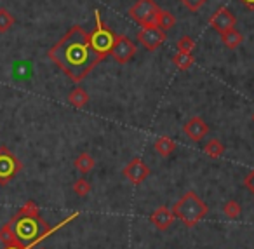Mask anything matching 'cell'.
I'll return each instance as SVG.
<instances>
[{"label": "cell", "mask_w": 254, "mask_h": 249, "mask_svg": "<svg viewBox=\"0 0 254 249\" xmlns=\"http://www.w3.org/2000/svg\"><path fill=\"white\" fill-rule=\"evenodd\" d=\"M180 2L183 4V7H187L188 11H191V12L200 11V9L207 4V0H180Z\"/></svg>", "instance_id": "d4e9b609"}, {"label": "cell", "mask_w": 254, "mask_h": 249, "mask_svg": "<svg viewBox=\"0 0 254 249\" xmlns=\"http://www.w3.org/2000/svg\"><path fill=\"white\" fill-rule=\"evenodd\" d=\"M91 190H92L91 183H89L85 178H78V179H75V183H73V192L77 193L78 197H85V195H89V193H91Z\"/></svg>", "instance_id": "603a6c76"}, {"label": "cell", "mask_w": 254, "mask_h": 249, "mask_svg": "<svg viewBox=\"0 0 254 249\" xmlns=\"http://www.w3.org/2000/svg\"><path fill=\"white\" fill-rule=\"evenodd\" d=\"M153 148H155V152L160 155V157H169V155L176 150V143H174L171 138L160 136V138H157V140H155Z\"/></svg>", "instance_id": "4fadbf2b"}, {"label": "cell", "mask_w": 254, "mask_h": 249, "mask_svg": "<svg viewBox=\"0 0 254 249\" xmlns=\"http://www.w3.org/2000/svg\"><path fill=\"white\" fill-rule=\"evenodd\" d=\"M173 63L176 65L180 70L187 72V70H190V68L193 67L195 56H191V53H180V51H178V53L173 56Z\"/></svg>", "instance_id": "ac0fdd59"}, {"label": "cell", "mask_w": 254, "mask_h": 249, "mask_svg": "<svg viewBox=\"0 0 254 249\" xmlns=\"http://www.w3.org/2000/svg\"><path fill=\"white\" fill-rule=\"evenodd\" d=\"M173 213L187 228H193L209 213V206L195 192H187L174 204Z\"/></svg>", "instance_id": "3957f363"}, {"label": "cell", "mask_w": 254, "mask_h": 249, "mask_svg": "<svg viewBox=\"0 0 254 249\" xmlns=\"http://www.w3.org/2000/svg\"><path fill=\"white\" fill-rule=\"evenodd\" d=\"M49 60L61 68L73 82H82L105 56L94 51L91 37L82 26L75 25L49 49Z\"/></svg>", "instance_id": "6da1fadb"}, {"label": "cell", "mask_w": 254, "mask_h": 249, "mask_svg": "<svg viewBox=\"0 0 254 249\" xmlns=\"http://www.w3.org/2000/svg\"><path fill=\"white\" fill-rule=\"evenodd\" d=\"M138 42L145 47L146 51H157L164 42H166V32L160 30L157 25H145L138 32Z\"/></svg>", "instance_id": "ba28073f"}, {"label": "cell", "mask_w": 254, "mask_h": 249, "mask_svg": "<svg viewBox=\"0 0 254 249\" xmlns=\"http://www.w3.org/2000/svg\"><path fill=\"white\" fill-rule=\"evenodd\" d=\"M136 51H138V47H136V44L129 37L119 35L115 37V42H113L112 51H110V56L119 65H126L127 61H131L136 56Z\"/></svg>", "instance_id": "52a82bcc"}, {"label": "cell", "mask_w": 254, "mask_h": 249, "mask_svg": "<svg viewBox=\"0 0 254 249\" xmlns=\"http://www.w3.org/2000/svg\"><path fill=\"white\" fill-rule=\"evenodd\" d=\"M78 216V213L68 216L66 220L60 221L56 227H49L46 223L42 216H40L39 206H37L33 200H28L21 209L16 213L14 218H11V227L12 232L16 235V241H18V246H28V244H40L42 241H46L49 235H53L56 230H60L61 227H64L66 223H70L71 220Z\"/></svg>", "instance_id": "7a4b0ae2"}, {"label": "cell", "mask_w": 254, "mask_h": 249, "mask_svg": "<svg viewBox=\"0 0 254 249\" xmlns=\"http://www.w3.org/2000/svg\"><path fill=\"white\" fill-rule=\"evenodd\" d=\"M68 101H70V105H73L75 108H84V106L89 103L87 91L82 87H75L73 91L68 94Z\"/></svg>", "instance_id": "e0dca14e"}, {"label": "cell", "mask_w": 254, "mask_h": 249, "mask_svg": "<svg viewBox=\"0 0 254 249\" xmlns=\"http://www.w3.org/2000/svg\"><path fill=\"white\" fill-rule=\"evenodd\" d=\"M159 11V5L155 4V0H138L131 9H129V16L134 19L138 25H152L155 14ZM155 25V23H153Z\"/></svg>", "instance_id": "8992f818"}, {"label": "cell", "mask_w": 254, "mask_h": 249, "mask_svg": "<svg viewBox=\"0 0 254 249\" xmlns=\"http://www.w3.org/2000/svg\"><path fill=\"white\" fill-rule=\"evenodd\" d=\"M223 213H225V216H228L230 220H237V218L240 216V213H242V207H240V204L237 202V200H228V202L223 206Z\"/></svg>", "instance_id": "7402d4cb"}, {"label": "cell", "mask_w": 254, "mask_h": 249, "mask_svg": "<svg viewBox=\"0 0 254 249\" xmlns=\"http://www.w3.org/2000/svg\"><path fill=\"white\" fill-rule=\"evenodd\" d=\"M153 23H155L157 26H159L160 30H169L173 28L174 25H176V18H174V14H171L169 11H164V9L159 7V11H157L155 14V19H153Z\"/></svg>", "instance_id": "5bb4252c"}, {"label": "cell", "mask_w": 254, "mask_h": 249, "mask_svg": "<svg viewBox=\"0 0 254 249\" xmlns=\"http://www.w3.org/2000/svg\"><path fill=\"white\" fill-rule=\"evenodd\" d=\"M204 154L211 159H219L225 154V147H223V143L219 140H211L204 147Z\"/></svg>", "instance_id": "d6986e66"}, {"label": "cell", "mask_w": 254, "mask_h": 249, "mask_svg": "<svg viewBox=\"0 0 254 249\" xmlns=\"http://www.w3.org/2000/svg\"><path fill=\"white\" fill-rule=\"evenodd\" d=\"M240 4H244L246 5L247 9H249V11H254V0H239Z\"/></svg>", "instance_id": "4316f807"}, {"label": "cell", "mask_w": 254, "mask_h": 249, "mask_svg": "<svg viewBox=\"0 0 254 249\" xmlns=\"http://www.w3.org/2000/svg\"><path fill=\"white\" fill-rule=\"evenodd\" d=\"M244 185H246V188H249L251 192L254 193V169L246 176V179H244Z\"/></svg>", "instance_id": "484cf974"}, {"label": "cell", "mask_w": 254, "mask_h": 249, "mask_svg": "<svg viewBox=\"0 0 254 249\" xmlns=\"http://www.w3.org/2000/svg\"><path fill=\"white\" fill-rule=\"evenodd\" d=\"M235 25H237L235 14H233L228 7H225V5L216 9V12L211 16V19H209V26H211L214 32H218L219 35L228 32V30L235 28Z\"/></svg>", "instance_id": "9c48e42d"}, {"label": "cell", "mask_w": 254, "mask_h": 249, "mask_svg": "<svg viewBox=\"0 0 254 249\" xmlns=\"http://www.w3.org/2000/svg\"><path fill=\"white\" fill-rule=\"evenodd\" d=\"M21 169L19 159L7 147H0V185L5 186Z\"/></svg>", "instance_id": "5b68a950"}, {"label": "cell", "mask_w": 254, "mask_h": 249, "mask_svg": "<svg viewBox=\"0 0 254 249\" xmlns=\"http://www.w3.org/2000/svg\"><path fill=\"white\" fill-rule=\"evenodd\" d=\"M94 16H96V28L92 33H89V37H91V44L94 47V51H98L101 56L106 58L110 54V51H112L113 42H115V35L101 21V14H99L98 9L94 11Z\"/></svg>", "instance_id": "277c9868"}, {"label": "cell", "mask_w": 254, "mask_h": 249, "mask_svg": "<svg viewBox=\"0 0 254 249\" xmlns=\"http://www.w3.org/2000/svg\"><path fill=\"white\" fill-rule=\"evenodd\" d=\"M150 167L146 162H143L139 157H134L129 164L126 166V167L122 169V174L124 178L127 179V181H131L132 185H139V183H143L146 178L150 176Z\"/></svg>", "instance_id": "30bf717a"}, {"label": "cell", "mask_w": 254, "mask_h": 249, "mask_svg": "<svg viewBox=\"0 0 254 249\" xmlns=\"http://www.w3.org/2000/svg\"><path fill=\"white\" fill-rule=\"evenodd\" d=\"M253 122H254V113H253Z\"/></svg>", "instance_id": "f1b7e54d"}, {"label": "cell", "mask_w": 254, "mask_h": 249, "mask_svg": "<svg viewBox=\"0 0 254 249\" xmlns=\"http://www.w3.org/2000/svg\"><path fill=\"white\" fill-rule=\"evenodd\" d=\"M0 242L4 246H18V241H16V235L12 232L11 223H5L4 227L0 228Z\"/></svg>", "instance_id": "ffe728a7"}, {"label": "cell", "mask_w": 254, "mask_h": 249, "mask_svg": "<svg viewBox=\"0 0 254 249\" xmlns=\"http://www.w3.org/2000/svg\"><path fill=\"white\" fill-rule=\"evenodd\" d=\"M174 218H176V216H174L173 209H169V207H166V206L157 207V209L150 214V221H152L153 227H155L157 230H160V232L167 230V228L174 223Z\"/></svg>", "instance_id": "7c38bea8"}, {"label": "cell", "mask_w": 254, "mask_h": 249, "mask_svg": "<svg viewBox=\"0 0 254 249\" xmlns=\"http://www.w3.org/2000/svg\"><path fill=\"white\" fill-rule=\"evenodd\" d=\"M14 16L7 11V9H0V33H5L12 28L14 25Z\"/></svg>", "instance_id": "44dd1931"}, {"label": "cell", "mask_w": 254, "mask_h": 249, "mask_svg": "<svg viewBox=\"0 0 254 249\" xmlns=\"http://www.w3.org/2000/svg\"><path fill=\"white\" fill-rule=\"evenodd\" d=\"M221 42L226 49H237V47L244 42V37L240 32H237L235 28H232V30H228V32L221 33Z\"/></svg>", "instance_id": "9a60e30c"}, {"label": "cell", "mask_w": 254, "mask_h": 249, "mask_svg": "<svg viewBox=\"0 0 254 249\" xmlns=\"http://www.w3.org/2000/svg\"><path fill=\"white\" fill-rule=\"evenodd\" d=\"M176 47L180 53H191L195 49V40L188 35H183L180 40L176 42Z\"/></svg>", "instance_id": "cb8c5ba5"}, {"label": "cell", "mask_w": 254, "mask_h": 249, "mask_svg": "<svg viewBox=\"0 0 254 249\" xmlns=\"http://www.w3.org/2000/svg\"><path fill=\"white\" fill-rule=\"evenodd\" d=\"M35 246L33 244H28V246H5L4 249H33Z\"/></svg>", "instance_id": "83f0119b"}, {"label": "cell", "mask_w": 254, "mask_h": 249, "mask_svg": "<svg viewBox=\"0 0 254 249\" xmlns=\"http://www.w3.org/2000/svg\"><path fill=\"white\" fill-rule=\"evenodd\" d=\"M73 164H75V167H77L78 172H82V174H87V172H91L92 169H94L96 161L87 154V152H82V154L75 159Z\"/></svg>", "instance_id": "2e32d148"}, {"label": "cell", "mask_w": 254, "mask_h": 249, "mask_svg": "<svg viewBox=\"0 0 254 249\" xmlns=\"http://www.w3.org/2000/svg\"><path fill=\"white\" fill-rule=\"evenodd\" d=\"M39 249H46V248H39Z\"/></svg>", "instance_id": "f546056e"}, {"label": "cell", "mask_w": 254, "mask_h": 249, "mask_svg": "<svg viewBox=\"0 0 254 249\" xmlns=\"http://www.w3.org/2000/svg\"><path fill=\"white\" fill-rule=\"evenodd\" d=\"M183 131L191 141H200L207 136L209 126L204 119H200V117H191V119L183 126Z\"/></svg>", "instance_id": "8fae6325"}]
</instances>
